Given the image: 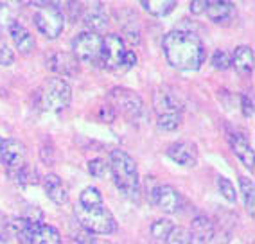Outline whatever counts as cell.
I'll return each mask as SVG.
<instances>
[{
	"mask_svg": "<svg viewBox=\"0 0 255 244\" xmlns=\"http://www.w3.org/2000/svg\"><path fill=\"white\" fill-rule=\"evenodd\" d=\"M162 49L169 65L180 70H198L207 58L203 41L194 32L182 29L167 32L162 41Z\"/></svg>",
	"mask_w": 255,
	"mask_h": 244,
	"instance_id": "cell-1",
	"label": "cell"
},
{
	"mask_svg": "<svg viewBox=\"0 0 255 244\" xmlns=\"http://www.w3.org/2000/svg\"><path fill=\"white\" fill-rule=\"evenodd\" d=\"M110 172L114 176L117 189L131 201L140 199V178L135 160L126 151L114 149L110 153Z\"/></svg>",
	"mask_w": 255,
	"mask_h": 244,
	"instance_id": "cell-2",
	"label": "cell"
},
{
	"mask_svg": "<svg viewBox=\"0 0 255 244\" xmlns=\"http://www.w3.org/2000/svg\"><path fill=\"white\" fill-rule=\"evenodd\" d=\"M36 101L43 112L59 113L65 108H69L70 101H72V88L63 77H50L40 86Z\"/></svg>",
	"mask_w": 255,
	"mask_h": 244,
	"instance_id": "cell-3",
	"label": "cell"
},
{
	"mask_svg": "<svg viewBox=\"0 0 255 244\" xmlns=\"http://www.w3.org/2000/svg\"><path fill=\"white\" fill-rule=\"evenodd\" d=\"M76 217H78L79 225L88 232V234H97V235H110L117 230V221L112 216L108 208L105 205L92 208H76Z\"/></svg>",
	"mask_w": 255,
	"mask_h": 244,
	"instance_id": "cell-4",
	"label": "cell"
},
{
	"mask_svg": "<svg viewBox=\"0 0 255 244\" xmlns=\"http://www.w3.org/2000/svg\"><path fill=\"white\" fill-rule=\"evenodd\" d=\"M110 106L114 112H121L129 122L140 121L144 115V103H142L140 95L137 92L129 90V88H114L108 95Z\"/></svg>",
	"mask_w": 255,
	"mask_h": 244,
	"instance_id": "cell-5",
	"label": "cell"
},
{
	"mask_svg": "<svg viewBox=\"0 0 255 244\" xmlns=\"http://www.w3.org/2000/svg\"><path fill=\"white\" fill-rule=\"evenodd\" d=\"M38 5H41L34 13V23H36L38 31L49 40H54L65 29L63 11L59 9L56 4H49V2H43V4Z\"/></svg>",
	"mask_w": 255,
	"mask_h": 244,
	"instance_id": "cell-6",
	"label": "cell"
},
{
	"mask_svg": "<svg viewBox=\"0 0 255 244\" xmlns=\"http://www.w3.org/2000/svg\"><path fill=\"white\" fill-rule=\"evenodd\" d=\"M101 47H103V38L96 32H81L74 38L72 41V54L78 61L88 65H101Z\"/></svg>",
	"mask_w": 255,
	"mask_h": 244,
	"instance_id": "cell-7",
	"label": "cell"
},
{
	"mask_svg": "<svg viewBox=\"0 0 255 244\" xmlns=\"http://www.w3.org/2000/svg\"><path fill=\"white\" fill-rule=\"evenodd\" d=\"M128 54L126 43L123 36L119 34H108L103 38V47H101V65L114 72H123L124 58Z\"/></svg>",
	"mask_w": 255,
	"mask_h": 244,
	"instance_id": "cell-8",
	"label": "cell"
},
{
	"mask_svg": "<svg viewBox=\"0 0 255 244\" xmlns=\"http://www.w3.org/2000/svg\"><path fill=\"white\" fill-rule=\"evenodd\" d=\"M0 162L4 163L5 172L13 174L20 171L23 165H27V149L23 142L16 138H2L0 140Z\"/></svg>",
	"mask_w": 255,
	"mask_h": 244,
	"instance_id": "cell-9",
	"label": "cell"
},
{
	"mask_svg": "<svg viewBox=\"0 0 255 244\" xmlns=\"http://www.w3.org/2000/svg\"><path fill=\"white\" fill-rule=\"evenodd\" d=\"M151 199L153 203L165 214H174L182 208V194L171 185H158L151 190Z\"/></svg>",
	"mask_w": 255,
	"mask_h": 244,
	"instance_id": "cell-10",
	"label": "cell"
},
{
	"mask_svg": "<svg viewBox=\"0 0 255 244\" xmlns=\"http://www.w3.org/2000/svg\"><path fill=\"white\" fill-rule=\"evenodd\" d=\"M47 67L52 70V72L59 74L63 77H70L74 74H78L79 70V61L74 58V54H69V52H52V54L47 58Z\"/></svg>",
	"mask_w": 255,
	"mask_h": 244,
	"instance_id": "cell-11",
	"label": "cell"
},
{
	"mask_svg": "<svg viewBox=\"0 0 255 244\" xmlns=\"http://www.w3.org/2000/svg\"><path fill=\"white\" fill-rule=\"evenodd\" d=\"M167 156L178 165L194 167L198 162L196 145L191 144V142H174L167 147Z\"/></svg>",
	"mask_w": 255,
	"mask_h": 244,
	"instance_id": "cell-12",
	"label": "cell"
},
{
	"mask_svg": "<svg viewBox=\"0 0 255 244\" xmlns=\"http://www.w3.org/2000/svg\"><path fill=\"white\" fill-rule=\"evenodd\" d=\"M228 142L232 145V151L237 158L241 160L246 169L254 171V147L250 145L248 138L241 131H230L228 133Z\"/></svg>",
	"mask_w": 255,
	"mask_h": 244,
	"instance_id": "cell-13",
	"label": "cell"
},
{
	"mask_svg": "<svg viewBox=\"0 0 255 244\" xmlns=\"http://www.w3.org/2000/svg\"><path fill=\"white\" fill-rule=\"evenodd\" d=\"M7 31H9V36H11V40H13L14 47L20 50V54L29 56L32 50H34L36 41H34V38H32L31 32L27 31V27L22 25L18 20H14L9 27H7Z\"/></svg>",
	"mask_w": 255,
	"mask_h": 244,
	"instance_id": "cell-14",
	"label": "cell"
},
{
	"mask_svg": "<svg viewBox=\"0 0 255 244\" xmlns=\"http://www.w3.org/2000/svg\"><path fill=\"white\" fill-rule=\"evenodd\" d=\"M83 22H85V25L88 27V31L97 34V32L106 31V27H108V23H110V16H108V13H106L105 5L94 4L92 7H88V9L85 11Z\"/></svg>",
	"mask_w": 255,
	"mask_h": 244,
	"instance_id": "cell-15",
	"label": "cell"
},
{
	"mask_svg": "<svg viewBox=\"0 0 255 244\" xmlns=\"http://www.w3.org/2000/svg\"><path fill=\"white\" fill-rule=\"evenodd\" d=\"M29 241L31 244H61V235L54 226L43 225V223H31Z\"/></svg>",
	"mask_w": 255,
	"mask_h": 244,
	"instance_id": "cell-16",
	"label": "cell"
},
{
	"mask_svg": "<svg viewBox=\"0 0 255 244\" xmlns=\"http://www.w3.org/2000/svg\"><path fill=\"white\" fill-rule=\"evenodd\" d=\"M214 225L205 216H198L192 219L189 234H191V244H209L214 235Z\"/></svg>",
	"mask_w": 255,
	"mask_h": 244,
	"instance_id": "cell-17",
	"label": "cell"
},
{
	"mask_svg": "<svg viewBox=\"0 0 255 244\" xmlns=\"http://www.w3.org/2000/svg\"><path fill=\"white\" fill-rule=\"evenodd\" d=\"M43 187H45V192L56 205H65L69 203V189L63 183V180L56 174H47L43 178Z\"/></svg>",
	"mask_w": 255,
	"mask_h": 244,
	"instance_id": "cell-18",
	"label": "cell"
},
{
	"mask_svg": "<svg viewBox=\"0 0 255 244\" xmlns=\"http://www.w3.org/2000/svg\"><path fill=\"white\" fill-rule=\"evenodd\" d=\"M232 67L241 76H252L254 72V49L248 45L237 47L232 54Z\"/></svg>",
	"mask_w": 255,
	"mask_h": 244,
	"instance_id": "cell-19",
	"label": "cell"
},
{
	"mask_svg": "<svg viewBox=\"0 0 255 244\" xmlns=\"http://www.w3.org/2000/svg\"><path fill=\"white\" fill-rule=\"evenodd\" d=\"M205 13L212 22L225 23L234 18L236 5H234L232 2H219V0H216V2H207Z\"/></svg>",
	"mask_w": 255,
	"mask_h": 244,
	"instance_id": "cell-20",
	"label": "cell"
},
{
	"mask_svg": "<svg viewBox=\"0 0 255 244\" xmlns=\"http://www.w3.org/2000/svg\"><path fill=\"white\" fill-rule=\"evenodd\" d=\"M155 110L156 115H167V113H182V104L176 95L167 92H158L155 95Z\"/></svg>",
	"mask_w": 255,
	"mask_h": 244,
	"instance_id": "cell-21",
	"label": "cell"
},
{
	"mask_svg": "<svg viewBox=\"0 0 255 244\" xmlns=\"http://www.w3.org/2000/svg\"><path fill=\"white\" fill-rule=\"evenodd\" d=\"M140 5L153 16H165L176 7L174 0H142Z\"/></svg>",
	"mask_w": 255,
	"mask_h": 244,
	"instance_id": "cell-22",
	"label": "cell"
},
{
	"mask_svg": "<svg viewBox=\"0 0 255 244\" xmlns=\"http://www.w3.org/2000/svg\"><path fill=\"white\" fill-rule=\"evenodd\" d=\"M174 228L173 221H169V219H158V221H155L153 225H151L149 232H151V237H153V241L158 244H165L167 243V237L169 234H171V230Z\"/></svg>",
	"mask_w": 255,
	"mask_h": 244,
	"instance_id": "cell-23",
	"label": "cell"
},
{
	"mask_svg": "<svg viewBox=\"0 0 255 244\" xmlns=\"http://www.w3.org/2000/svg\"><path fill=\"white\" fill-rule=\"evenodd\" d=\"M239 187H241V194H243V199H245L246 212L254 217V208H255V187H254V181H252L250 178L241 176V178H239Z\"/></svg>",
	"mask_w": 255,
	"mask_h": 244,
	"instance_id": "cell-24",
	"label": "cell"
},
{
	"mask_svg": "<svg viewBox=\"0 0 255 244\" xmlns=\"http://www.w3.org/2000/svg\"><path fill=\"white\" fill-rule=\"evenodd\" d=\"M99 205H103V194H101L99 189H96V187H87L79 194V207L92 208V207H99Z\"/></svg>",
	"mask_w": 255,
	"mask_h": 244,
	"instance_id": "cell-25",
	"label": "cell"
},
{
	"mask_svg": "<svg viewBox=\"0 0 255 244\" xmlns=\"http://www.w3.org/2000/svg\"><path fill=\"white\" fill-rule=\"evenodd\" d=\"M182 124V113H167L158 117V127L164 131H174Z\"/></svg>",
	"mask_w": 255,
	"mask_h": 244,
	"instance_id": "cell-26",
	"label": "cell"
},
{
	"mask_svg": "<svg viewBox=\"0 0 255 244\" xmlns=\"http://www.w3.org/2000/svg\"><path fill=\"white\" fill-rule=\"evenodd\" d=\"M218 189L228 203H236L237 194H236V187L232 185V181L227 180V178H223V176H218Z\"/></svg>",
	"mask_w": 255,
	"mask_h": 244,
	"instance_id": "cell-27",
	"label": "cell"
},
{
	"mask_svg": "<svg viewBox=\"0 0 255 244\" xmlns=\"http://www.w3.org/2000/svg\"><path fill=\"white\" fill-rule=\"evenodd\" d=\"M88 171L94 178H105L110 172V163L103 158H94L88 162Z\"/></svg>",
	"mask_w": 255,
	"mask_h": 244,
	"instance_id": "cell-28",
	"label": "cell"
},
{
	"mask_svg": "<svg viewBox=\"0 0 255 244\" xmlns=\"http://www.w3.org/2000/svg\"><path fill=\"white\" fill-rule=\"evenodd\" d=\"M165 244H191V234H189L187 228L174 226L173 230H171V234H169Z\"/></svg>",
	"mask_w": 255,
	"mask_h": 244,
	"instance_id": "cell-29",
	"label": "cell"
},
{
	"mask_svg": "<svg viewBox=\"0 0 255 244\" xmlns=\"http://www.w3.org/2000/svg\"><path fill=\"white\" fill-rule=\"evenodd\" d=\"M212 67L216 70H227V68L232 67V56L225 50H216L212 54Z\"/></svg>",
	"mask_w": 255,
	"mask_h": 244,
	"instance_id": "cell-30",
	"label": "cell"
},
{
	"mask_svg": "<svg viewBox=\"0 0 255 244\" xmlns=\"http://www.w3.org/2000/svg\"><path fill=\"white\" fill-rule=\"evenodd\" d=\"M123 31H124V38H126L131 45H138V41H140V31H138L137 23L133 22V20H131V23H124Z\"/></svg>",
	"mask_w": 255,
	"mask_h": 244,
	"instance_id": "cell-31",
	"label": "cell"
},
{
	"mask_svg": "<svg viewBox=\"0 0 255 244\" xmlns=\"http://www.w3.org/2000/svg\"><path fill=\"white\" fill-rule=\"evenodd\" d=\"M14 61V52L5 45V43H0V65L2 67H9Z\"/></svg>",
	"mask_w": 255,
	"mask_h": 244,
	"instance_id": "cell-32",
	"label": "cell"
},
{
	"mask_svg": "<svg viewBox=\"0 0 255 244\" xmlns=\"http://www.w3.org/2000/svg\"><path fill=\"white\" fill-rule=\"evenodd\" d=\"M241 108H243V115L248 119L254 117V101H252L250 95L243 94L241 95Z\"/></svg>",
	"mask_w": 255,
	"mask_h": 244,
	"instance_id": "cell-33",
	"label": "cell"
},
{
	"mask_svg": "<svg viewBox=\"0 0 255 244\" xmlns=\"http://www.w3.org/2000/svg\"><path fill=\"white\" fill-rule=\"evenodd\" d=\"M209 244H230V237H228L227 232H214L212 239L209 241Z\"/></svg>",
	"mask_w": 255,
	"mask_h": 244,
	"instance_id": "cell-34",
	"label": "cell"
},
{
	"mask_svg": "<svg viewBox=\"0 0 255 244\" xmlns=\"http://www.w3.org/2000/svg\"><path fill=\"white\" fill-rule=\"evenodd\" d=\"M101 119L105 122H114V119H115V112H114V108L112 106H103L101 108Z\"/></svg>",
	"mask_w": 255,
	"mask_h": 244,
	"instance_id": "cell-35",
	"label": "cell"
},
{
	"mask_svg": "<svg viewBox=\"0 0 255 244\" xmlns=\"http://www.w3.org/2000/svg\"><path fill=\"white\" fill-rule=\"evenodd\" d=\"M207 7V0H196V2H191V13L200 14L203 13Z\"/></svg>",
	"mask_w": 255,
	"mask_h": 244,
	"instance_id": "cell-36",
	"label": "cell"
}]
</instances>
